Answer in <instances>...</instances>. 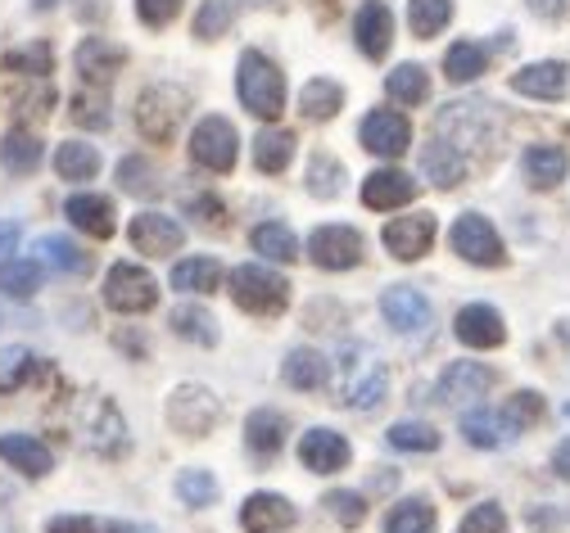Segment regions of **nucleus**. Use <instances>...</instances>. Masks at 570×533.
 <instances>
[{"mask_svg":"<svg viewBox=\"0 0 570 533\" xmlns=\"http://www.w3.org/2000/svg\"><path fill=\"white\" fill-rule=\"evenodd\" d=\"M340 357H344L340 403H344V407H358V412L381 407V398L390 394V371H385V362L376 357V348H367V344H344Z\"/></svg>","mask_w":570,"mask_h":533,"instance_id":"f257e3e1","label":"nucleus"},{"mask_svg":"<svg viewBox=\"0 0 570 533\" xmlns=\"http://www.w3.org/2000/svg\"><path fill=\"white\" fill-rule=\"evenodd\" d=\"M236 91H240L245 109L258 113V118H267V122L285 113V78H281V68H276L263 50H245V55H240Z\"/></svg>","mask_w":570,"mask_h":533,"instance_id":"f03ea898","label":"nucleus"},{"mask_svg":"<svg viewBox=\"0 0 570 533\" xmlns=\"http://www.w3.org/2000/svg\"><path fill=\"white\" fill-rule=\"evenodd\" d=\"M227 285H232V298L254 317H276V313H285V303H291V285H285V276L272 272V267H258V263H240L227 276Z\"/></svg>","mask_w":570,"mask_h":533,"instance_id":"7ed1b4c3","label":"nucleus"},{"mask_svg":"<svg viewBox=\"0 0 570 533\" xmlns=\"http://www.w3.org/2000/svg\"><path fill=\"white\" fill-rule=\"evenodd\" d=\"M190 159H195L199 168H208V172H232L236 159H240V136H236V127H232L227 118H218V113L199 118L195 131H190Z\"/></svg>","mask_w":570,"mask_h":533,"instance_id":"20e7f679","label":"nucleus"},{"mask_svg":"<svg viewBox=\"0 0 570 533\" xmlns=\"http://www.w3.org/2000/svg\"><path fill=\"white\" fill-rule=\"evenodd\" d=\"M105 303L114 313H150L159 303V280L136 263H114L105 276Z\"/></svg>","mask_w":570,"mask_h":533,"instance_id":"39448f33","label":"nucleus"},{"mask_svg":"<svg viewBox=\"0 0 570 533\" xmlns=\"http://www.w3.org/2000/svg\"><path fill=\"white\" fill-rule=\"evenodd\" d=\"M168 421H173L177 434L204 438L213 425L223 421V407H218V398H213L204 385H181V389L173 394V403H168Z\"/></svg>","mask_w":570,"mask_h":533,"instance_id":"423d86ee","label":"nucleus"},{"mask_svg":"<svg viewBox=\"0 0 570 533\" xmlns=\"http://www.w3.org/2000/svg\"><path fill=\"white\" fill-rule=\"evenodd\" d=\"M453 249L466 258V263H475V267H503V240H498V231L489 226V217H480V213H462L458 221H453Z\"/></svg>","mask_w":570,"mask_h":533,"instance_id":"0eeeda50","label":"nucleus"},{"mask_svg":"<svg viewBox=\"0 0 570 533\" xmlns=\"http://www.w3.org/2000/svg\"><path fill=\"white\" fill-rule=\"evenodd\" d=\"M181 118H186V96L181 91H173V87L140 91V100H136V127H140V136L168 140Z\"/></svg>","mask_w":570,"mask_h":533,"instance_id":"6e6552de","label":"nucleus"},{"mask_svg":"<svg viewBox=\"0 0 570 533\" xmlns=\"http://www.w3.org/2000/svg\"><path fill=\"white\" fill-rule=\"evenodd\" d=\"M308 258L322 272H348L363 263V236L353 226H317L308 236Z\"/></svg>","mask_w":570,"mask_h":533,"instance_id":"1a4fd4ad","label":"nucleus"},{"mask_svg":"<svg viewBox=\"0 0 570 533\" xmlns=\"http://www.w3.org/2000/svg\"><path fill=\"white\" fill-rule=\"evenodd\" d=\"M127 240L146 258H168L186 245V231H181V221L168 217V213H136L131 226H127Z\"/></svg>","mask_w":570,"mask_h":533,"instance_id":"9d476101","label":"nucleus"},{"mask_svg":"<svg viewBox=\"0 0 570 533\" xmlns=\"http://www.w3.org/2000/svg\"><path fill=\"white\" fill-rule=\"evenodd\" d=\"M435 231H440V226H435L431 213H412V217H394V221H385L381 240H385V249H390L399 263H416L421 254H431Z\"/></svg>","mask_w":570,"mask_h":533,"instance_id":"9b49d317","label":"nucleus"},{"mask_svg":"<svg viewBox=\"0 0 570 533\" xmlns=\"http://www.w3.org/2000/svg\"><path fill=\"white\" fill-rule=\"evenodd\" d=\"M381 313L399 335H416L431 326V298H425L416 285H390L381 294Z\"/></svg>","mask_w":570,"mask_h":533,"instance_id":"f8f14e48","label":"nucleus"},{"mask_svg":"<svg viewBox=\"0 0 570 533\" xmlns=\"http://www.w3.org/2000/svg\"><path fill=\"white\" fill-rule=\"evenodd\" d=\"M363 145L381 159H399L403 149L412 145V122L403 113H394V109H372L363 118Z\"/></svg>","mask_w":570,"mask_h":533,"instance_id":"ddd939ff","label":"nucleus"},{"mask_svg":"<svg viewBox=\"0 0 570 533\" xmlns=\"http://www.w3.org/2000/svg\"><path fill=\"white\" fill-rule=\"evenodd\" d=\"M353 41L367 59H385L390 55V41H394V14L385 0H363L358 6V19H353Z\"/></svg>","mask_w":570,"mask_h":533,"instance_id":"4468645a","label":"nucleus"},{"mask_svg":"<svg viewBox=\"0 0 570 533\" xmlns=\"http://www.w3.org/2000/svg\"><path fill=\"white\" fill-rule=\"evenodd\" d=\"M295 520H299V511L285 502L281 493H254V497H245V506H240L245 533H285Z\"/></svg>","mask_w":570,"mask_h":533,"instance_id":"2eb2a0df","label":"nucleus"},{"mask_svg":"<svg viewBox=\"0 0 570 533\" xmlns=\"http://www.w3.org/2000/svg\"><path fill=\"white\" fill-rule=\"evenodd\" d=\"M348 456H353V452H348L344 434H335V430H308V434L299 438V462H304L308 471H317V475L344 471Z\"/></svg>","mask_w":570,"mask_h":533,"instance_id":"dca6fc26","label":"nucleus"},{"mask_svg":"<svg viewBox=\"0 0 570 533\" xmlns=\"http://www.w3.org/2000/svg\"><path fill=\"white\" fill-rule=\"evenodd\" d=\"M453 326H458V339H462L466 348H498V344L508 339L503 317H498L489 303H466Z\"/></svg>","mask_w":570,"mask_h":533,"instance_id":"f3484780","label":"nucleus"},{"mask_svg":"<svg viewBox=\"0 0 570 533\" xmlns=\"http://www.w3.org/2000/svg\"><path fill=\"white\" fill-rule=\"evenodd\" d=\"M512 91L517 96H530V100H561L570 91V72H566V63L543 59V63H530V68L517 72Z\"/></svg>","mask_w":570,"mask_h":533,"instance_id":"a211bd4d","label":"nucleus"},{"mask_svg":"<svg viewBox=\"0 0 570 533\" xmlns=\"http://www.w3.org/2000/svg\"><path fill=\"white\" fill-rule=\"evenodd\" d=\"M493 371L484 362H453L440 379V398L444 403H466V398H484L493 389Z\"/></svg>","mask_w":570,"mask_h":533,"instance_id":"6ab92c4d","label":"nucleus"},{"mask_svg":"<svg viewBox=\"0 0 570 533\" xmlns=\"http://www.w3.org/2000/svg\"><path fill=\"white\" fill-rule=\"evenodd\" d=\"M0 462H10V466L23 471L28 480H41V475H50L55 456H50V447H46L41 438H32V434H0Z\"/></svg>","mask_w":570,"mask_h":533,"instance_id":"aec40b11","label":"nucleus"},{"mask_svg":"<svg viewBox=\"0 0 570 533\" xmlns=\"http://www.w3.org/2000/svg\"><path fill=\"white\" fill-rule=\"evenodd\" d=\"M63 217L78 226V231L96 236V240H109L118 231V221H114V204L105 195H73L63 204Z\"/></svg>","mask_w":570,"mask_h":533,"instance_id":"412c9836","label":"nucleus"},{"mask_svg":"<svg viewBox=\"0 0 570 533\" xmlns=\"http://www.w3.org/2000/svg\"><path fill=\"white\" fill-rule=\"evenodd\" d=\"M412 195H416V181L407 172H399V168H376L363 181V204L376 208V213L399 208V204H412Z\"/></svg>","mask_w":570,"mask_h":533,"instance_id":"4be33fe9","label":"nucleus"},{"mask_svg":"<svg viewBox=\"0 0 570 533\" xmlns=\"http://www.w3.org/2000/svg\"><path fill=\"white\" fill-rule=\"evenodd\" d=\"M122 63H127V50L114 46V41H105V37H87V41L78 46V72H82L91 87L109 82Z\"/></svg>","mask_w":570,"mask_h":533,"instance_id":"5701e85b","label":"nucleus"},{"mask_svg":"<svg viewBox=\"0 0 570 533\" xmlns=\"http://www.w3.org/2000/svg\"><path fill=\"white\" fill-rule=\"evenodd\" d=\"M521 168H525L530 186L552 190V186L566 181L570 159H566V149H561V145H530V149H525V159H521Z\"/></svg>","mask_w":570,"mask_h":533,"instance_id":"b1692460","label":"nucleus"},{"mask_svg":"<svg viewBox=\"0 0 570 533\" xmlns=\"http://www.w3.org/2000/svg\"><path fill=\"white\" fill-rule=\"evenodd\" d=\"M281 375H285V385H291V389L313 394V389H322L326 379H331V366H326V357L317 348H295L291 357H285Z\"/></svg>","mask_w":570,"mask_h":533,"instance_id":"393cba45","label":"nucleus"},{"mask_svg":"<svg viewBox=\"0 0 570 533\" xmlns=\"http://www.w3.org/2000/svg\"><path fill=\"white\" fill-rule=\"evenodd\" d=\"M55 172L63 181H91L100 172V149L87 145V140H63L55 149Z\"/></svg>","mask_w":570,"mask_h":533,"instance_id":"a878e982","label":"nucleus"},{"mask_svg":"<svg viewBox=\"0 0 570 533\" xmlns=\"http://www.w3.org/2000/svg\"><path fill=\"white\" fill-rule=\"evenodd\" d=\"M421 168H425V177H431L435 186L449 190V186H458L466 177V155H462V149H453L449 140H435V145H425Z\"/></svg>","mask_w":570,"mask_h":533,"instance_id":"bb28decb","label":"nucleus"},{"mask_svg":"<svg viewBox=\"0 0 570 533\" xmlns=\"http://www.w3.org/2000/svg\"><path fill=\"white\" fill-rule=\"evenodd\" d=\"M295 159V136L285 127H263L254 136V164L258 172H285V164Z\"/></svg>","mask_w":570,"mask_h":533,"instance_id":"cd10ccee","label":"nucleus"},{"mask_svg":"<svg viewBox=\"0 0 570 533\" xmlns=\"http://www.w3.org/2000/svg\"><path fill=\"white\" fill-rule=\"evenodd\" d=\"M37 254H41L46 267H55V272H63V276H87V272H91L87 249H78L68 236H41Z\"/></svg>","mask_w":570,"mask_h":533,"instance_id":"c85d7f7f","label":"nucleus"},{"mask_svg":"<svg viewBox=\"0 0 570 533\" xmlns=\"http://www.w3.org/2000/svg\"><path fill=\"white\" fill-rule=\"evenodd\" d=\"M218 285H223L218 258H186L173 267V289H181V294H213Z\"/></svg>","mask_w":570,"mask_h":533,"instance_id":"c756f323","label":"nucleus"},{"mask_svg":"<svg viewBox=\"0 0 570 533\" xmlns=\"http://www.w3.org/2000/svg\"><path fill=\"white\" fill-rule=\"evenodd\" d=\"M385 91H390L399 105L416 109V105H425V96H431V72H425L421 63H399L390 78H385Z\"/></svg>","mask_w":570,"mask_h":533,"instance_id":"7c9ffc66","label":"nucleus"},{"mask_svg":"<svg viewBox=\"0 0 570 533\" xmlns=\"http://www.w3.org/2000/svg\"><path fill=\"white\" fill-rule=\"evenodd\" d=\"M254 249L263 254V258H272V263H295L299 258V240H295V231L285 221H263V226H254Z\"/></svg>","mask_w":570,"mask_h":533,"instance_id":"2f4dec72","label":"nucleus"},{"mask_svg":"<svg viewBox=\"0 0 570 533\" xmlns=\"http://www.w3.org/2000/svg\"><path fill=\"white\" fill-rule=\"evenodd\" d=\"M489 68V50L480 46V41H458V46H449V55H444V78L449 82H475L480 72Z\"/></svg>","mask_w":570,"mask_h":533,"instance_id":"473e14b6","label":"nucleus"},{"mask_svg":"<svg viewBox=\"0 0 570 533\" xmlns=\"http://www.w3.org/2000/svg\"><path fill=\"white\" fill-rule=\"evenodd\" d=\"M0 164H6L14 177H28L41 168V140L32 131H10L0 140Z\"/></svg>","mask_w":570,"mask_h":533,"instance_id":"72a5a7b5","label":"nucleus"},{"mask_svg":"<svg viewBox=\"0 0 570 533\" xmlns=\"http://www.w3.org/2000/svg\"><path fill=\"white\" fill-rule=\"evenodd\" d=\"M385 533H435V506L421 502V497H407V502L390 506Z\"/></svg>","mask_w":570,"mask_h":533,"instance_id":"f704fd0d","label":"nucleus"},{"mask_svg":"<svg viewBox=\"0 0 570 533\" xmlns=\"http://www.w3.org/2000/svg\"><path fill=\"white\" fill-rule=\"evenodd\" d=\"M245 438H249V447L258 452V456H272V452H281V443H285V416L281 412H254L249 421H245Z\"/></svg>","mask_w":570,"mask_h":533,"instance_id":"c9c22d12","label":"nucleus"},{"mask_svg":"<svg viewBox=\"0 0 570 533\" xmlns=\"http://www.w3.org/2000/svg\"><path fill=\"white\" fill-rule=\"evenodd\" d=\"M37 289H41V263H32V258H6L0 263V294L32 298Z\"/></svg>","mask_w":570,"mask_h":533,"instance_id":"e433bc0d","label":"nucleus"},{"mask_svg":"<svg viewBox=\"0 0 570 533\" xmlns=\"http://www.w3.org/2000/svg\"><path fill=\"white\" fill-rule=\"evenodd\" d=\"M453 19V0H412L407 6V28L416 37H440Z\"/></svg>","mask_w":570,"mask_h":533,"instance_id":"4c0bfd02","label":"nucleus"},{"mask_svg":"<svg viewBox=\"0 0 570 533\" xmlns=\"http://www.w3.org/2000/svg\"><path fill=\"white\" fill-rule=\"evenodd\" d=\"M46 533H155V529H140L127 520H100V515H55Z\"/></svg>","mask_w":570,"mask_h":533,"instance_id":"58836bf2","label":"nucleus"},{"mask_svg":"<svg viewBox=\"0 0 570 533\" xmlns=\"http://www.w3.org/2000/svg\"><path fill=\"white\" fill-rule=\"evenodd\" d=\"M462 434H466V443H475V447H503V443L512 438L508 421L498 416V412H471V416H462Z\"/></svg>","mask_w":570,"mask_h":533,"instance_id":"ea45409f","label":"nucleus"},{"mask_svg":"<svg viewBox=\"0 0 570 533\" xmlns=\"http://www.w3.org/2000/svg\"><path fill=\"white\" fill-rule=\"evenodd\" d=\"M168 326L181 335V339H190V344H218V322H213L204 308H173V317H168Z\"/></svg>","mask_w":570,"mask_h":533,"instance_id":"a19ab883","label":"nucleus"},{"mask_svg":"<svg viewBox=\"0 0 570 533\" xmlns=\"http://www.w3.org/2000/svg\"><path fill=\"white\" fill-rule=\"evenodd\" d=\"M299 105H304L308 118H335L340 105H344V91H340V82H331V78H313V82L304 87Z\"/></svg>","mask_w":570,"mask_h":533,"instance_id":"79ce46f5","label":"nucleus"},{"mask_svg":"<svg viewBox=\"0 0 570 533\" xmlns=\"http://www.w3.org/2000/svg\"><path fill=\"white\" fill-rule=\"evenodd\" d=\"M390 443L399 452H435L440 447V430L425 425V421H399V425H390Z\"/></svg>","mask_w":570,"mask_h":533,"instance_id":"37998d69","label":"nucleus"},{"mask_svg":"<svg viewBox=\"0 0 570 533\" xmlns=\"http://www.w3.org/2000/svg\"><path fill=\"white\" fill-rule=\"evenodd\" d=\"M232 23H236V6H232V0H204L199 14H195V37L199 41H213V37H223Z\"/></svg>","mask_w":570,"mask_h":533,"instance_id":"c03bdc74","label":"nucleus"},{"mask_svg":"<svg viewBox=\"0 0 570 533\" xmlns=\"http://www.w3.org/2000/svg\"><path fill=\"white\" fill-rule=\"evenodd\" d=\"M498 416L508 421L512 434H521V430L539 425V416H543V398H539L534 389H521V394H512V398L503 403V412H498Z\"/></svg>","mask_w":570,"mask_h":533,"instance_id":"a18cd8bd","label":"nucleus"},{"mask_svg":"<svg viewBox=\"0 0 570 533\" xmlns=\"http://www.w3.org/2000/svg\"><path fill=\"white\" fill-rule=\"evenodd\" d=\"M118 181H122L127 195H159V172H155L150 159H140V155L118 164Z\"/></svg>","mask_w":570,"mask_h":533,"instance_id":"49530a36","label":"nucleus"},{"mask_svg":"<svg viewBox=\"0 0 570 533\" xmlns=\"http://www.w3.org/2000/svg\"><path fill=\"white\" fill-rule=\"evenodd\" d=\"M177 497L186 506H213V497H218V480H213V471H181L177 475Z\"/></svg>","mask_w":570,"mask_h":533,"instance_id":"de8ad7c7","label":"nucleus"},{"mask_svg":"<svg viewBox=\"0 0 570 533\" xmlns=\"http://www.w3.org/2000/svg\"><path fill=\"white\" fill-rule=\"evenodd\" d=\"M326 511H331V520L335 524H344V529H358L363 520H367V502L358 497V493H348V488H335V493H326V502H322Z\"/></svg>","mask_w":570,"mask_h":533,"instance_id":"09e8293b","label":"nucleus"},{"mask_svg":"<svg viewBox=\"0 0 570 533\" xmlns=\"http://www.w3.org/2000/svg\"><path fill=\"white\" fill-rule=\"evenodd\" d=\"M50 63H55V59H50V46H46V41L6 55V68H10V72H23V78H46Z\"/></svg>","mask_w":570,"mask_h":533,"instance_id":"8fccbe9b","label":"nucleus"},{"mask_svg":"<svg viewBox=\"0 0 570 533\" xmlns=\"http://www.w3.org/2000/svg\"><path fill=\"white\" fill-rule=\"evenodd\" d=\"M458 533H508V515H503V506H498V502H480V506H471L462 515Z\"/></svg>","mask_w":570,"mask_h":533,"instance_id":"3c124183","label":"nucleus"},{"mask_svg":"<svg viewBox=\"0 0 570 533\" xmlns=\"http://www.w3.org/2000/svg\"><path fill=\"white\" fill-rule=\"evenodd\" d=\"M340 177H344V168L331 155H317L313 168H308V190L322 195V199H335L340 195Z\"/></svg>","mask_w":570,"mask_h":533,"instance_id":"603ef678","label":"nucleus"},{"mask_svg":"<svg viewBox=\"0 0 570 533\" xmlns=\"http://www.w3.org/2000/svg\"><path fill=\"white\" fill-rule=\"evenodd\" d=\"M73 118L82 127H109V100L100 91H78L73 96Z\"/></svg>","mask_w":570,"mask_h":533,"instance_id":"864d4df0","label":"nucleus"},{"mask_svg":"<svg viewBox=\"0 0 570 533\" xmlns=\"http://www.w3.org/2000/svg\"><path fill=\"white\" fill-rule=\"evenodd\" d=\"M28 371H32V353L28 348H6L0 353V389H14Z\"/></svg>","mask_w":570,"mask_h":533,"instance_id":"5fc2aeb1","label":"nucleus"},{"mask_svg":"<svg viewBox=\"0 0 570 533\" xmlns=\"http://www.w3.org/2000/svg\"><path fill=\"white\" fill-rule=\"evenodd\" d=\"M177 10H181V0H136L140 23H150V28L173 23V19H177Z\"/></svg>","mask_w":570,"mask_h":533,"instance_id":"6e6d98bb","label":"nucleus"},{"mask_svg":"<svg viewBox=\"0 0 570 533\" xmlns=\"http://www.w3.org/2000/svg\"><path fill=\"white\" fill-rule=\"evenodd\" d=\"M19 249V226L14 221H0V263Z\"/></svg>","mask_w":570,"mask_h":533,"instance_id":"4d7b16f0","label":"nucleus"},{"mask_svg":"<svg viewBox=\"0 0 570 533\" xmlns=\"http://www.w3.org/2000/svg\"><path fill=\"white\" fill-rule=\"evenodd\" d=\"M552 471H557V475H561V480L570 484V438H566V443H561V447L552 452Z\"/></svg>","mask_w":570,"mask_h":533,"instance_id":"13d9d810","label":"nucleus"},{"mask_svg":"<svg viewBox=\"0 0 570 533\" xmlns=\"http://www.w3.org/2000/svg\"><path fill=\"white\" fill-rule=\"evenodd\" d=\"M530 10L543 19H557V14H566V0H530Z\"/></svg>","mask_w":570,"mask_h":533,"instance_id":"bf43d9fd","label":"nucleus"},{"mask_svg":"<svg viewBox=\"0 0 570 533\" xmlns=\"http://www.w3.org/2000/svg\"><path fill=\"white\" fill-rule=\"evenodd\" d=\"M557 335H561V344L570 348V322H561V326H557Z\"/></svg>","mask_w":570,"mask_h":533,"instance_id":"052dcab7","label":"nucleus"},{"mask_svg":"<svg viewBox=\"0 0 570 533\" xmlns=\"http://www.w3.org/2000/svg\"><path fill=\"white\" fill-rule=\"evenodd\" d=\"M37 6H41V10H46V6H55V0H37Z\"/></svg>","mask_w":570,"mask_h":533,"instance_id":"680f3d73","label":"nucleus"},{"mask_svg":"<svg viewBox=\"0 0 570 533\" xmlns=\"http://www.w3.org/2000/svg\"><path fill=\"white\" fill-rule=\"evenodd\" d=\"M254 6H272V0H254Z\"/></svg>","mask_w":570,"mask_h":533,"instance_id":"e2e57ef3","label":"nucleus"}]
</instances>
